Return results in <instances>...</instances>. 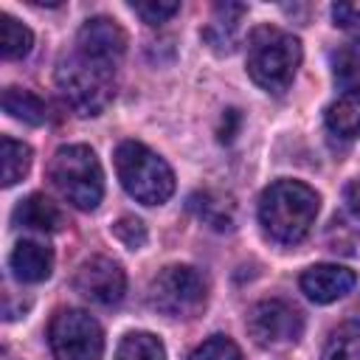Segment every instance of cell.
Segmentation results:
<instances>
[{"mask_svg":"<svg viewBox=\"0 0 360 360\" xmlns=\"http://www.w3.org/2000/svg\"><path fill=\"white\" fill-rule=\"evenodd\" d=\"M48 343L56 360H101L104 332L84 309H59L48 326Z\"/></svg>","mask_w":360,"mask_h":360,"instance_id":"obj_7","label":"cell"},{"mask_svg":"<svg viewBox=\"0 0 360 360\" xmlns=\"http://www.w3.org/2000/svg\"><path fill=\"white\" fill-rule=\"evenodd\" d=\"M11 219H14V225L45 231V233H56V231H62L68 225L62 208L56 202H51L45 194H28L25 200H20L14 214H11Z\"/></svg>","mask_w":360,"mask_h":360,"instance_id":"obj_13","label":"cell"},{"mask_svg":"<svg viewBox=\"0 0 360 360\" xmlns=\"http://www.w3.org/2000/svg\"><path fill=\"white\" fill-rule=\"evenodd\" d=\"M239 124H242L239 110H225V115H222V127H219V141H231V138L239 132Z\"/></svg>","mask_w":360,"mask_h":360,"instance_id":"obj_27","label":"cell"},{"mask_svg":"<svg viewBox=\"0 0 360 360\" xmlns=\"http://www.w3.org/2000/svg\"><path fill=\"white\" fill-rule=\"evenodd\" d=\"M248 332L259 346H290L301 338L304 318L292 304L281 298H267L248 312Z\"/></svg>","mask_w":360,"mask_h":360,"instance_id":"obj_8","label":"cell"},{"mask_svg":"<svg viewBox=\"0 0 360 360\" xmlns=\"http://www.w3.org/2000/svg\"><path fill=\"white\" fill-rule=\"evenodd\" d=\"M321 197L301 180H276L259 197V222L281 245L301 242L315 225Z\"/></svg>","mask_w":360,"mask_h":360,"instance_id":"obj_1","label":"cell"},{"mask_svg":"<svg viewBox=\"0 0 360 360\" xmlns=\"http://www.w3.org/2000/svg\"><path fill=\"white\" fill-rule=\"evenodd\" d=\"M354 281H357L354 270L340 264H312L309 270L301 273V290L315 304H332L343 298L354 287Z\"/></svg>","mask_w":360,"mask_h":360,"instance_id":"obj_11","label":"cell"},{"mask_svg":"<svg viewBox=\"0 0 360 360\" xmlns=\"http://www.w3.org/2000/svg\"><path fill=\"white\" fill-rule=\"evenodd\" d=\"M127 51V31L110 17H90L76 34V53L90 62L115 68Z\"/></svg>","mask_w":360,"mask_h":360,"instance_id":"obj_10","label":"cell"},{"mask_svg":"<svg viewBox=\"0 0 360 360\" xmlns=\"http://www.w3.org/2000/svg\"><path fill=\"white\" fill-rule=\"evenodd\" d=\"M115 360H166V349L152 332H129L121 340Z\"/></svg>","mask_w":360,"mask_h":360,"instance_id":"obj_21","label":"cell"},{"mask_svg":"<svg viewBox=\"0 0 360 360\" xmlns=\"http://www.w3.org/2000/svg\"><path fill=\"white\" fill-rule=\"evenodd\" d=\"M326 127L332 135L338 138H360V90H352V93H343L340 98H335L329 107H326Z\"/></svg>","mask_w":360,"mask_h":360,"instance_id":"obj_16","label":"cell"},{"mask_svg":"<svg viewBox=\"0 0 360 360\" xmlns=\"http://www.w3.org/2000/svg\"><path fill=\"white\" fill-rule=\"evenodd\" d=\"M48 177L56 191L79 211H93L104 197V172L96 152L84 143L59 146L51 158Z\"/></svg>","mask_w":360,"mask_h":360,"instance_id":"obj_3","label":"cell"},{"mask_svg":"<svg viewBox=\"0 0 360 360\" xmlns=\"http://www.w3.org/2000/svg\"><path fill=\"white\" fill-rule=\"evenodd\" d=\"M11 273L25 281V284H37V281H45L53 270V253L51 248H45L42 242H34V239H22L14 245L11 250Z\"/></svg>","mask_w":360,"mask_h":360,"instance_id":"obj_12","label":"cell"},{"mask_svg":"<svg viewBox=\"0 0 360 360\" xmlns=\"http://www.w3.org/2000/svg\"><path fill=\"white\" fill-rule=\"evenodd\" d=\"M326 360H360V321H349L332 332Z\"/></svg>","mask_w":360,"mask_h":360,"instance_id":"obj_22","label":"cell"},{"mask_svg":"<svg viewBox=\"0 0 360 360\" xmlns=\"http://www.w3.org/2000/svg\"><path fill=\"white\" fill-rule=\"evenodd\" d=\"M188 360H242V352H239V346H236L231 338L214 335V338L202 340V343L188 354Z\"/></svg>","mask_w":360,"mask_h":360,"instance_id":"obj_23","label":"cell"},{"mask_svg":"<svg viewBox=\"0 0 360 360\" xmlns=\"http://www.w3.org/2000/svg\"><path fill=\"white\" fill-rule=\"evenodd\" d=\"M56 87L68 107L79 115H98L112 101V68L70 53L56 65Z\"/></svg>","mask_w":360,"mask_h":360,"instance_id":"obj_5","label":"cell"},{"mask_svg":"<svg viewBox=\"0 0 360 360\" xmlns=\"http://www.w3.org/2000/svg\"><path fill=\"white\" fill-rule=\"evenodd\" d=\"M34 45V34L11 14H0V53L3 59H22Z\"/></svg>","mask_w":360,"mask_h":360,"instance_id":"obj_20","label":"cell"},{"mask_svg":"<svg viewBox=\"0 0 360 360\" xmlns=\"http://www.w3.org/2000/svg\"><path fill=\"white\" fill-rule=\"evenodd\" d=\"M332 20L338 28L349 31L352 37H357L360 42V6H352V3H335L332 6Z\"/></svg>","mask_w":360,"mask_h":360,"instance_id":"obj_26","label":"cell"},{"mask_svg":"<svg viewBox=\"0 0 360 360\" xmlns=\"http://www.w3.org/2000/svg\"><path fill=\"white\" fill-rule=\"evenodd\" d=\"M73 284H76V290L87 301L101 304V307H110V304H118L124 298L127 276H124V270H121L118 262H112L107 256H93V259H87L76 270Z\"/></svg>","mask_w":360,"mask_h":360,"instance_id":"obj_9","label":"cell"},{"mask_svg":"<svg viewBox=\"0 0 360 360\" xmlns=\"http://www.w3.org/2000/svg\"><path fill=\"white\" fill-rule=\"evenodd\" d=\"M112 233H115V239H118L124 248H129V250H138V248L146 245V225H143L138 217H121V219L112 225Z\"/></svg>","mask_w":360,"mask_h":360,"instance_id":"obj_24","label":"cell"},{"mask_svg":"<svg viewBox=\"0 0 360 360\" xmlns=\"http://www.w3.org/2000/svg\"><path fill=\"white\" fill-rule=\"evenodd\" d=\"M188 208H191L205 225H211L214 231H228V228H233V214H236V208H233V200H231L228 194H219V191H211V188L194 191V194L188 197Z\"/></svg>","mask_w":360,"mask_h":360,"instance_id":"obj_15","label":"cell"},{"mask_svg":"<svg viewBox=\"0 0 360 360\" xmlns=\"http://www.w3.org/2000/svg\"><path fill=\"white\" fill-rule=\"evenodd\" d=\"M301 56V42L281 28L259 25L248 37V73L267 93H281L290 87Z\"/></svg>","mask_w":360,"mask_h":360,"instance_id":"obj_2","label":"cell"},{"mask_svg":"<svg viewBox=\"0 0 360 360\" xmlns=\"http://www.w3.org/2000/svg\"><path fill=\"white\" fill-rule=\"evenodd\" d=\"M332 79L340 90H360V42L340 45L332 53Z\"/></svg>","mask_w":360,"mask_h":360,"instance_id":"obj_19","label":"cell"},{"mask_svg":"<svg viewBox=\"0 0 360 360\" xmlns=\"http://www.w3.org/2000/svg\"><path fill=\"white\" fill-rule=\"evenodd\" d=\"M0 166H3V186L20 183L31 169V146L11 135H3L0 138Z\"/></svg>","mask_w":360,"mask_h":360,"instance_id":"obj_18","label":"cell"},{"mask_svg":"<svg viewBox=\"0 0 360 360\" xmlns=\"http://www.w3.org/2000/svg\"><path fill=\"white\" fill-rule=\"evenodd\" d=\"M3 110L11 115V118H17V121H22V124H31V127H39V124H45L48 121V104L37 96V93H31V90H22V87H6L3 90Z\"/></svg>","mask_w":360,"mask_h":360,"instance_id":"obj_17","label":"cell"},{"mask_svg":"<svg viewBox=\"0 0 360 360\" xmlns=\"http://www.w3.org/2000/svg\"><path fill=\"white\" fill-rule=\"evenodd\" d=\"M205 278L194 267L169 264L152 278L149 304L169 318H191L205 307Z\"/></svg>","mask_w":360,"mask_h":360,"instance_id":"obj_6","label":"cell"},{"mask_svg":"<svg viewBox=\"0 0 360 360\" xmlns=\"http://www.w3.org/2000/svg\"><path fill=\"white\" fill-rule=\"evenodd\" d=\"M115 172L129 197L143 205H160L174 194L172 166L138 141H121L115 149Z\"/></svg>","mask_w":360,"mask_h":360,"instance_id":"obj_4","label":"cell"},{"mask_svg":"<svg viewBox=\"0 0 360 360\" xmlns=\"http://www.w3.org/2000/svg\"><path fill=\"white\" fill-rule=\"evenodd\" d=\"M245 11L248 8L242 3H217L214 6L211 22L205 25L202 37L217 53H231L233 51V42H236V34H239V20H242Z\"/></svg>","mask_w":360,"mask_h":360,"instance_id":"obj_14","label":"cell"},{"mask_svg":"<svg viewBox=\"0 0 360 360\" xmlns=\"http://www.w3.org/2000/svg\"><path fill=\"white\" fill-rule=\"evenodd\" d=\"M132 11L143 22L158 25V22H166L169 17H174L180 11V3H174V0H146V3H132Z\"/></svg>","mask_w":360,"mask_h":360,"instance_id":"obj_25","label":"cell"}]
</instances>
